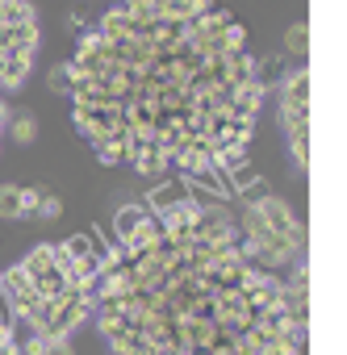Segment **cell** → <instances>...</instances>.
Listing matches in <instances>:
<instances>
[{
  "instance_id": "6da1fadb",
  "label": "cell",
  "mask_w": 347,
  "mask_h": 355,
  "mask_svg": "<svg viewBox=\"0 0 347 355\" xmlns=\"http://www.w3.org/2000/svg\"><path fill=\"white\" fill-rule=\"evenodd\" d=\"M71 117L109 167H239L264 105L247 30L218 0H121L63 67Z\"/></svg>"
},
{
  "instance_id": "7a4b0ae2",
  "label": "cell",
  "mask_w": 347,
  "mask_h": 355,
  "mask_svg": "<svg viewBox=\"0 0 347 355\" xmlns=\"http://www.w3.org/2000/svg\"><path fill=\"white\" fill-rule=\"evenodd\" d=\"M92 313L113 355H301L305 263L285 284L226 214L155 201L105 247Z\"/></svg>"
},
{
  "instance_id": "3957f363",
  "label": "cell",
  "mask_w": 347,
  "mask_h": 355,
  "mask_svg": "<svg viewBox=\"0 0 347 355\" xmlns=\"http://www.w3.org/2000/svg\"><path fill=\"white\" fill-rule=\"evenodd\" d=\"M96 263L88 239L42 243L0 272V301L30 338H71L96 309Z\"/></svg>"
},
{
  "instance_id": "277c9868",
  "label": "cell",
  "mask_w": 347,
  "mask_h": 355,
  "mask_svg": "<svg viewBox=\"0 0 347 355\" xmlns=\"http://www.w3.org/2000/svg\"><path fill=\"white\" fill-rule=\"evenodd\" d=\"M243 234H247V243L255 247V255H260L272 272H280V268L293 272V268L301 263L305 230H301L297 214H293L280 197H272V193L255 197V201L243 209Z\"/></svg>"
},
{
  "instance_id": "5b68a950",
  "label": "cell",
  "mask_w": 347,
  "mask_h": 355,
  "mask_svg": "<svg viewBox=\"0 0 347 355\" xmlns=\"http://www.w3.org/2000/svg\"><path fill=\"white\" fill-rule=\"evenodd\" d=\"M38 55V13L30 0H0V88H22Z\"/></svg>"
},
{
  "instance_id": "8992f818",
  "label": "cell",
  "mask_w": 347,
  "mask_h": 355,
  "mask_svg": "<svg viewBox=\"0 0 347 355\" xmlns=\"http://www.w3.org/2000/svg\"><path fill=\"white\" fill-rule=\"evenodd\" d=\"M280 121H285L289 155H293L297 171H305V159H310V71H305V63L285 76V88H280Z\"/></svg>"
},
{
  "instance_id": "52a82bcc",
  "label": "cell",
  "mask_w": 347,
  "mask_h": 355,
  "mask_svg": "<svg viewBox=\"0 0 347 355\" xmlns=\"http://www.w3.org/2000/svg\"><path fill=\"white\" fill-rule=\"evenodd\" d=\"M63 214V201L51 193V189H22V218H34V222H55Z\"/></svg>"
},
{
  "instance_id": "ba28073f",
  "label": "cell",
  "mask_w": 347,
  "mask_h": 355,
  "mask_svg": "<svg viewBox=\"0 0 347 355\" xmlns=\"http://www.w3.org/2000/svg\"><path fill=\"white\" fill-rule=\"evenodd\" d=\"M0 218L5 222L22 218V184H0Z\"/></svg>"
},
{
  "instance_id": "9c48e42d",
  "label": "cell",
  "mask_w": 347,
  "mask_h": 355,
  "mask_svg": "<svg viewBox=\"0 0 347 355\" xmlns=\"http://www.w3.org/2000/svg\"><path fill=\"white\" fill-rule=\"evenodd\" d=\"M26 355H76V351H71V338H30Z\"/></svg>"
},
{
  "instance_id": "30bf717a",
  "label": "cell",
  "mask_w": 347,
  "mask_h": 355,
  "mask_svg": "<svg viewBox=\"0 0 347 355\" xmlns=\"http://www.w3.org/2000/svg\"><path fill=\"white\" fill-rule=\"evenodd\" d=\"M0 355H22V347H17V334H13V318H9L5 301H0Z\"/></svg>"
},
{
  "instance_id": "8fae6325",
  "label": "cell",
  "mask_w": 347,
  "mask_h": 355,
  "mask_svg": "<svg viewBox=\"0 0 347 355\" xmlns=\"http://www.w3.org/2000/svg\"><path fill=\"white\" fill-rule=\"evenodd\" d=\"M9 130H13L17 142H34V138H38V121H34V113H17V117L9 121Z\"/></svg>"
},
{
  "instance_id": "7c38bea8",
  "label": "cell",
  "mask_w": 347,
  "mask_h": 355,
  "mask_svg": "<svg viewBox=\"0 0 347 355\" xmlns=\"http://www.w3.org/2000/svg\"><path fill=\"white\" fill-rule=\"evenodd\" d=\"M285 51H289V55H305V21H293V26H289Z\"/></svg>"
},
{
  "instance_id": "4fadbf2b",
  "label": "cell",
  "mask_w": 347,
  "mask_h": 355,
  "mask_svg": "<svg viewBox=\"0 0 347 355\" xmlns=\"http://www.w3.org/2000/svg\"><path fill=\"white\" fill-rule=\"evenodd\" d=\"M9 121H13V109H9V101H5V96H0V134L9 130Z\"/></svg>"
}]
</instances>
